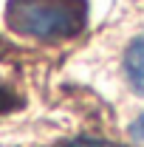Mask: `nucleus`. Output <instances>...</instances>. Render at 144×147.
<instances>
[{
    "instance_id": "obj_1",
    "label": "nucleus",
    "mask_w": 144,
    "mask_h": 147,
    "mask_svg": "<svg viewBox=\"0 0 144 147\" xmlns=\"http://www.w3.org/2000/svg\"><path fill=\"white\" fill-rule=\"evenodd\" d=\"M88 23V0H9L6 26L14 34L57 42L76 37Z\"/></svg>"
},
{
    "instance_id": "obj_2",
    "label": "nucleus",
    "mask_w": 144,
    "mask_h": 147,
    "mask_svg": "<svg viewBox=\"0 0 144 147\" xmlns=\"http://www.w3.org/2000/svg\"><path fill=\"white\" fill-rule=\"evenodd\" d=\"M124 74L130 85L139 93H144V34L136 37L124 51Z\"/></svg>"
},
{
    "instance_id": "obj_3",
    "label": "nucleus",
    "mask_w": 144,
    "mask_h": 147,
    "mask_svg": "<svg viewBox=\"0 0 144 147\" xmlns=\"http://www.w3.org/2000/svg\"><path fill=\"white\" fill-rule=\"evenodd\" d=\"M14 108H20V99L9 91L6 85H0V116L9 113V110H14Z\"/></svg>"
},
{
    "instance_id": "obj_4",
    "label": "nucleus",
    "mask_w": 144,
    "mask_h": 147,
    "mask_svg": "<svg viewBox=\"0 0 144 147\" xmlns=\"http://www.w3.org/2000/svg\"><path fill=\"white\" fill-rule=\"evenodd\" d=\"M130 136H133V142H136L139 147H144V113L130 125Z\"/></svg>"
},
{
    "instance_id": "obj_5",
    "label": "nucleus",
    "mask_w": 144,
    "mask_h": 147,
    "mask_svg": "<svg viewBox=\"0 0 144 147\" xmlns=\"http://www.w3.org/2000/svg\"><path fill=\"white\" fill-rule=\"evenodd\" d=\"M65 147H119V144H110V142H102V139H76Z\"/></svg>"
},
{
    "instance_id": "obj_6",
    "label": "nucleus",
    "mask_w": 144,
    "mask_h": 147,
    "mask_svg": "<svg viewBox=\"0 0 144 147\" xmlns=\"http://www.w3.org/2000/svg\"><path fill=\"white\" fill-rule=\"evenodd\" d=\"M0 51H6V42H3V40H0Z\"/></svg>"
}]
</instances>
